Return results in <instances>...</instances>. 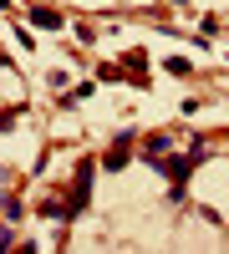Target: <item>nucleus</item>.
Wrapping results in <instances>:
<instances>
[{
  "label": "nucleus",
  "mask_w": 229,
  "mask_h": 254,
  "mask_svg": "<svg viewBox=\"0 0 229 254\" xmlns=\"http://www.w3.org/2000/svg\"><path fill=\"white\" fill-rule=\"evenodd\" d=\"M31 20H36V26H46V31L61 26V15H56V10H31Z\"/></svg>",
  "instance_id": "1"
},
{
  "label": "nucleus",
  "mask_w": 229,
  "mask_h": 254,
  "mask_svg": "<svg viewBox=\"0 0 229 254\" xmlns=\"http://www.w3.org/2000/svg\"><path fill=\"white\" fill-rule=\"evenodd\" d=\"M5 198H10V173L0 168V203H5Z\"/></svg>",
  "instance_id": "2"
}]
</instances>
